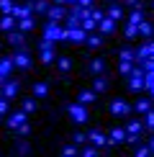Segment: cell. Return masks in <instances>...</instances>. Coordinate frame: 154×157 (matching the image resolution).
Listing matches in <instances>:
<instances>
[{"label":"cell","mask_w":154,"mask_h":157,"mask_svg":"<svg viewBox=\"0 0 154 157\" xmlns=\"http://www.w3.org/2000/svg\"><path fill=\"white\" fill-rule=\"evenodd\" d=\"M113 113H116V116H123V113H128V106H126L123 101H116V103H113Z\"/></svg>","instance_id":"cell-14"},{"label":"cell","mask_w":154,"mask_h":157,"mask_svg":"<svg viewBox=\"0 0 154 157\" xmlns=\"http://www.w3.org/2000/svg\"><path fill=\"white\" fill-rule=\"evenodd\" d=\"M49 5H51L49 0H34V3H31V8H34L36 13H46V10H49Z\"/></svg>","instance_id":"cell-12"},{"label":"cell","mask_w":154,"mask_h":157,"mask_svg":"<svg viewBox=\"0 0 154 157\" xmlns=\"http://www.w3.org/2000/svg\"><path fill=\"white\" fill-rule=\"evenodd\" d=\"M103 67H105V64H103V59H95V62H93V72H100Z\"/></svg>","instance_id":"cell-28"},{"label":"cell","mask_w":154,"mask_h":157,"mask_svg":"<svg viewBox=\"0 0 154 157\" xmlns=\"http://www.w3.org/2000/svg\"><path fill=\"white\" fill-rule=\"evenodd\" d=\"M111 136H113V142H123L128 134L123 132V129H113V134H111Z\"/></svg>","instance_id":"cell-19"},{"label":"cell","mask_w":154,"mask_h":157,"mask_svg":"<svg viewBox=\"0 0 154 157\" xmlns=\"http://www.w3.org/2000/svg\"><path fill=\"white\" fill-rule=\"evenodd\" d=\"M149 90H152V93H154V82H152V85H149Z\"/></svg>","instance_id":"cell-34"},{"label":"cell","mask_w":154,"mask_h":157,"mask_svg":"<svg viewBox=\"0 0 154 157\" xmlns=\"http://www.w3.org/2000/svg\"><path fill=\"white\" fill-rule=\"evenodd\" d=\"M87 44H90V47H98V44H100V36H87Z\"/></svg>","instance_id":"cell-29"},{"label":"cell","mask_w":154,"mask_h":157,"mask_svg":"<svg viewBox=\"0 0 154 157\" xmlns=\"http://www.w3.org/2000/svg\"><path fill=\"white\" fill-rule=\"evenodd\" d=\"M105 85H108V82L100 77V80H95V90H105Z\"/></svg>","instance_id":"cell-30"},{"label":"cell","mask_w":154,"mask_h":157,"mask_svg":"<svg viewBox=\"0 0 154 157\" xmlns=\"http://www.w3.org/2000/svg\"><path fill=\"white\" fill-rule=\"evenodd\" d=\"M69 113H72L75 121H85L87 119V111L82 108V106H72V108H69Z\"/></svg>","instance_id":"cell-9"},{"label":"cell","mask_w":154,"mask_h":157,"mask_svg":"<svg viewBox=\"0 0 154 157\" xmlns=\"http://www.w3.org/2000/svg\"><path fill=\"white\" fill-rule=\"evenodd\" d=\"M90 101H95V93L93 90H82L80 93V103H90Z\"/></svg>","instance_id":"cell-17"},{"label":"cell","mask_w":154,"mask_h":157,"mask_svg":"<svg viewBox=\"0 0 154 157\" xmlns=\"http://www.w3.org/2000/svg\"><path fill=\"white\" fill-rule=\"evenodd\" d=\"M134 59V52L131 49H123V52H121V62H131Z\"/></svg>","instance_id":"cell-24"},{"label":"cell","mask_w":154,"mask_h":157,"mask_svg":"<svg viewBox=\"0 0 154 157\" xmlns=\"http://www.w3.org/2000/svg\"><path fill=\"white\" fill-rule=\"evenodd\" d=\"M141 132V121H134V124H128V134H131V136H136Z\"/></svg>","instance_id":"cell-20"},{"label":"cell","mask_w":154,"mask_h":157,"mask_svg":"<svg viewBox=\"0 0 154 157\" xmlns=\"http://www.w3.org/2000/svg\"><path fill=\"white\" fill-rule=\"evenodd\" d=\"M67 8H64V5H49V10H46V16H49V21H57V23H62L64 21V18H67Z\"/></svg>","instance_id":"cell-2"},{"label":"cell","mask_w":154,"mask_h":157,"mask_svg":"<svg viewBox=\"0 0 154 157\" xmlns=\"http://www.w3.org/2000/svg\"><path fill=\"white\" fill-rule=\"evenodd\" d=\"M44 39H49V41H59V39H67V29H64L62 23L57 21H49L46 29H44Z\"/></svg>","instance_id":"cell-1"},{"label":"cell","mask_w":154,"mask_h":157,"mask_svg":"<svg viewBox=\"0 0 154 157\" xmlns=\"http://www.w3.org/2000/svg\"><path fill=\"white\" fill-rule=\"evenodd\" d=\"M105 16L111 18V21H121V18L126 16V8H123V5H118V3H116V5H111V8L105 10Z\"/></svg>","instance_id":"cell-4"},{"label":"cell","mask_w":154,"mask_h":157,"mask_svg":"<svg viewBox=\"0 0 154 157\" xmlns=\"http://www.w3.org/2000/svg\"><path fill=\"white\" fill-rule=\"evenodd\" d=\"M10 16L16 18V21H21V18H31V16H34V8H31V3H26V5H13Z\"/></svg>","instance_id":"cell-3"},{"label":"cell","mask_w":154,"mask_h":157,"mask_svg":"<svg viewBox=\"0 0 154 157\" xmlns=\"http://www.w3.org/2000/svg\"><path fill=\"white\" fill-rule=\"evenodd\" d=\"M34 93H36V95H44V93H46V85H44V82H38L36 88H34Z\"/></svg>","instance_id":"cell-27"},{"label":"cell","mask_w":154,"mask_h":157,"mask_svg":"<svg viewBox=\"0 0 154 157\" xmlns=\"http://www.w3.org/2000/svg\"><path fill=\"white\" fill-rule=\"evenodd\" d=\"M146 126L154 129V111H149V113H146Z\"/></svg>","instance_id":"cell-31"},{"label":"cell","mask_w":154,"mask_h":157,"mask_svg":"<svg viewBox=\"0 0 154 157\" xmlns=\"http://www.w3.org/2000/svg\"><path fill=\"white\" fill-rule=\"evenodd\" d=\"M0 29L3 31H13L16 29V18L13 16H0Z\"/></svg>","instance_id":"cell-7"},{"label":"cell","mask_w":154,"mask_h":157,"mask_svg":"<svg viewBox=\"0 0 154 157\" xmlns=\"http://www.w3.org/2000/svg\"><path fill=\"white\" fill-rule=\"evenodd\" d=\"M90 136H93V142H95V144H105V136H103L100 132H93Z\"/></svg>","instance_id":"cell-25"},{"label":"cell","mask_w":154,"mask_h":157,"mask_svg":"<svg viewBox=\"0 0 154 157\" xmlns=\"http://www.w3.org/2000/svg\"><path fill=\"white\" fill-rule=\"evenodd\" d=\"M82 157H98V152H95V149H85V155Z\"/></svg>","instance_id":"cell-32"},{"label":"cell","mask_w":154,"mask_h":157,"mask_svg":"<svg viewBox=\"0 0 154 157\" xmlns=\"http://www.w3.org/2000/svg\"><path fill=\"white\" fill-rule=\"evenodd\" d=\"M16 90H18V85L16 82H8V85H5V98H13V95H16Z\"/></svg>","instance_id":"cell-21"},{"label":"cell","mask_w":154,"mask_h":157,"mask_svg":"<svg viewBox=\"0 0 154 157\" xmlns=\"http://www.w3.org/2000/svg\"><path fill=\"white\" fill-rule=\"evenodd\" d=\"M98 29L103 31V34H113V29H116V21H111V18L105 16V18H103V21L98 23Z\"/></svg>","instance_id":"cell-8"},{"label":"cell","mask_w":154,"mask_h":157,"mask_svg":"<svg viewBox=\"0 0 154 157\" xmlns=\"http://www.w3.org/2000/svg\"><path fill=\"white\" fill-rule=\"evenodd\" d=\"M13 0H0V13H3V16H10V10H13Z\"/></svg>","instance_id":"cell-15"},{"label":"cell","mask_w":154,"mask_h":157,"mask_svg":"<svg viewBox=\"0 0 154 157\" xmlns=\"http://www.w3.org/2000/svg\"><path fill=\"white\" fill-rule=\"evenodd\" d=\"M126 36H128V39L139 36V26H131V23H128V26H126Z\"/></svg>","instance_id":"cell-22"},{"label":"cell","mask_w":154,"mask_h":157,"mask_svg":"<svg viewBox=\"0 0 154 157\" xmlns=\"http://www.w3.org/2000/svg\"><path fill=\"white\" fill-rule=\"evenodd\" d=\"M59 67L62 70H69V59H59Z\"/></svg>","instance_id":"cell-33"},{"label":"cell","mask_w":154,"mask_h":157,"mask_svg":"<svg viewBox=\"0 0 154 157\" xmlns=\"http://www.w3.org/2000/svg\"><path fill=\"white\" fill-rule=\"evenodd\" d=\"M67 39H72V41H85L87 31L82 29V26H77V29H67Z\"/></svg>","instance_id":"cell-5"},{"label":"cell","mask_w":154,"mask_h":157,"mask_svg":"<svg viewBox=\"0 0 154 157\" xmlns=\"http://www.w3.org/2000/svg\"><path fill=\"white\" fill-rule=\"evenodd\" d=\"M31 29H34V18H21V21H18V31L26 34V31H31Z\"/></svg>","instance_id":"cell-13"},{"label":"cell","mask_w":154,"mask_h":157,"mask_svg":"<svg viewBox=\"0 0 154 157\" xmlns=\"http://www.w3.org/2000/svg\"><path fill=\"white\" fill-rule=\"evenodd\" d=\"M8 39H10L13 44H23V31H10Z\"/></svg>","instance_id":"cell-18"},{"label":"cell","mask_w":154,"mask_h":157,"mask_svg":"<svg viewBox=\"0 0 154 157\" xmlns=\"http://www.w3.org/2000/svg\"><path fill=\"white\" fill-rule=\"evenodd\" d=\"M28 54H26V52H21V49H18L16 52V57H13V64H18V67H28Z\"/></svg>","instance_id":"cell-6"},{"label":"cell","mask_w":154,"mask_h":157,"mask_svg":"<svg viewBox=\"0 0 154 157\" xmlns=\"http://www.w3.org/2000/svg\"><path fill=\"white\" fill-rule=\"evenodd\" d=\"M152 31H154V26H152L149 21H141V23H139V36L149 39V36H152Z\"/></svg>","instance_id":"cell-10"},{"label":"cell","mask_w":154,"mask_h":157,"mask_svg":"<svg viewBox=\"0 0 154 157\" xmlns=\"http://www.w3.org/2000/svg\"><path fill=\"white\" fill-rule=\"evenodd\" d=\"M136 157H152V149L149 147H139L136 149Z\"/></svg>","instance_id":"cell-26"},{"label":"cell","mask_w":154,"mask_h":157,"mask_svg":"<svg viewBox=\"0 0 154 157\" xmlns=\"http://www.w3.org/2000/svg\"><path fill=\"white\" fill-rule=\"evenodd\" d=\"M136 108L141 111V113H149V111H152V106H149V101H139V103H136Z\"/></svg>","instance_id":"cell-23"},{"label":"cell","mask_w":154,"mask_h":157,"mask_svg":"<svg viewBox=\"0 0 154 157\" xmlns=\"http://www.w3.org/2000/svg\"><path fill=\"white\" fill-rule=\"evenodd\" d=\"M23 121H26V113H21V111H18V113H13V116H10V126H21Z\"/></svg>","instance_id":"cell-16"},{"label":"cell","mask_w":154,"mask_h":157,"mask_svg":"<svg viewBox=\"0 0 154 157\" xmlns=\"http://www.w3.org/2000/svg\"><path fill=\"white\" fill-rule=\"evenodd\" d=\"M10 67H13V59H0V82H3L5 75L10 72Z\"/></svg>","instance_id":"cell-11"}]
</instances>
